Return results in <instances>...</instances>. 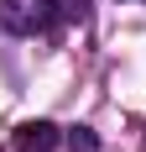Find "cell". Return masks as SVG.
<instances>
[{
    "label": "cell",
    "mask_w": 146,
    "mask_h": 152,
    "mask_svg": "<svg viewBox=\"0 0 146 152\" xmlns=\"http://www.w3.org/2000/svg\"><path fill=\"white\" fill-rule=\"evenodd\" d=\"M89 0H0V26L11 37H42L63 21H84Z\"/></svg>",
    "instance_id": "obj_1"
},
{
    "label": "cell",
    "mask_w": 146,
    "mask_h": 152,
    "mask_svg": "<svg viewBox=\"0 0 146 152\" xmlns=\"http://www.w3.org/2000/svg\"><path fill=\"white\" fill-rule=\"evenodd\" d=\"M58 142H63V131L52 121H26V126H16L11 147L16 152H58Z\"/></svg>",
    "instance_id": "obj_2"
},
{
    "label": "cell",
    "mask_w": 146,
    "mask_h": 152,
    "mask_svg": "<svg viewBox=\"0 0 146 152\" xmlns=\"http://www.w3.org/2000/svg\"><path fill=\"white\" fill-rule=\"evenodd\" d=\"M63 142H68V152H99V137H94L89 126H73Z\"/></svg>",
    "instance_id": "obj_3"
}]
</instances>
